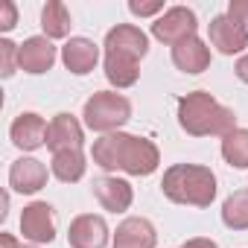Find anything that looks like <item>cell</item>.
Returning a JSON list of instances; mask_svg holds the SVG:
<instances>
[{
  "label": "cell",
  "mask_w": 248,
  "mask_h": 248,
  "mask_svg": "<svg viewBox=\"0 0 248 248\" xmlns=\"http://www.w3.org/2000/svg\"><path fill=\"white\" fill-rule=\"evenodd\" d=\"M93 196L108 213H123V210H129L132 202H135L132 184L123 181V178H111V175H102V178L93 181Z\"/></svg>",
  "instance_id": "cell-12"
},
{
  "label": "cell",
  "mask_w": 248,
  "mask_h": 248,
  "mask_svg": "<svg viewBox=\"0 0 248 248\" xmlns=\"http://www.w3.org/2000/svg\"><path fill=\"white\" fill-rule=\"evenodd\" d=\"M21 67V47L12 44L9 38H0V76L9 79Z\"/></svg>",
  "instance_id": "cell-22"
},
{
  "label": "cell",
  "mask_w": 248,
  "mask_h": 248,
  "mask_svg": "<svg viewBox=\"0 0 248 248\" xmlns=\"http://www.w3.org/2000/svg\"><path fill=\"white\" fill-rule=\"evenodd\" d=\"M67 242H70V248H105L108 245V225H105V219L93 216V213L76 216L70 222Z\"/></svg>",
  "instance_id": "cell-10"
},
{
  "label": "cell",
  "mask_w": 248,
  "mask_h": 248,
  "mask_svg": "<svg viewBox=\"0 0 248 248\" xmlns=\"http://www.w3.org/2000/svg\"><path fill=\"white\" fill-rule=\"evenodd\" d=\"M181 248H219L213 239H207V236H193V239H187Z\"/></svg>",
  "instance_id": "cell-26"
},
{
  "label": "cell",
  "mask_w": 248,
  "mask_h": 248,
  "mask_svg": "<svg viewBox=\"0 0 248 248\" xmlns=\"http://www.w3.org/2000/svg\"><path fill=\"white\" fill-rule=\"evenodd\" d=\"M15 24H18V9H15V3L3 0V3H0V30L9 32Z\"/></svg>",
  "instance_id": "cell-24"
},
{
  "label": "cell",
  "mask_w": 248,
  "mask_h": 248,
  "mask_svg": "<svg viewBox=\"0 0 248 248\" xmlns=\"http://www.w3.org/2000/svg\"><path fill=\"white\" fill-rule=\"evenodd\" d=\"M47 184V167L35 158H18L12 167H9V187L15 193H38L41 187Z\"/></svg>",
  "instance_id": "cell-16"
},
{
  "label": "cell",
  "mask_w": 248,
  "mask_h": 248,
  "mask_svg": "<svg viewBox=\"0 0 248 248\" xmlns=\"http://www.w3.org/2000/svg\"><path fill=\"white\" fill-rule=\"evenodd\" d=\"M196 30H199L196 12L187 9V6H172V9H167L161 18H155V24H152V35H155L158 41L170 44V47H175V44L193 38Z\"/></svg>",
  "instance_id": "cell-6"
},
{
  "label": "cell",
  "mask_w": 248,
  "mask_h": 248,
  "mask_svg": "<svg viewBox=\"0 0 248 248\" xmlns=\"http://www.w3.org/2000/svg\"><path fill=\"white\" fill-rule=\"evenodd\" d=\"M161 190L175 204L210 207L216 199V175L210 172V167L202 164H172L164 172Z\"/></svg>",
  "instance_id": "cell-4"
},
{
  "label": "cell",
  "mask_w": 248,
  "mask_h": 248,
  "mask_svg": "<svg viewBox=\"0 0 248 248\" xmlns=\"http://www.w3.org/2000/svg\"><path fill=\"white\" fill-rule=\"evenodd\" d=\"M62 62H64V67H67L70 73L88 76V73L96 67V62H99V47H96L91 38L76 35V38H70V41L62 47Z\"/></svg>",
  "instance_id": "cell-15"
},
{
  "label": "cell",
  "mask_w": 248,
  "mask_h": 248,
  "mask_svg": "<svg viewBox=\"0 0 248 248\" xmlns=\"http://www.w3.org/2000/svg\"><path fill=\"white\" fill-rule=\"evenodd\" d=\"M228 15L236 18L248 30V0H231V3H228Z\"/></svg>",
  "instance_id": "cell-25"
},
{
  "label": "cell",
  "mask_w": 248,
  "mask_h": 248,
  "mask_svg": "<svg viewBox=\"0 0 248 248\" xmlns=\"http://www.w3.org/2000/svg\"><path fill=\"white\" fill-rule=\"evenodd\" d=\"M21 248H35V245H21Z\"/></svg>",
  "instance_id": "cell-29"
},
{
  "label": "cell",
  "mask_w": 248,
  "mask_h": 248,
  "mask_svg": "<svg viewBox=\"0 0 248 248\" xmlns=\"http://www.w3.org/2000/svg\"><path fill=\"white\" fill-rule=\"evenodd\" d=\"M91 158L96 167L102 170H123L129 175H152L161 164V152L149 138H138V135H102L99 140H93Z\"/></svg>",
  "instance_id": "cell-1"
},
{
  "label": "cell",
  "mask_w": 248,
  "mask_h": 248,
  "mask_svg": "<svg viewBox=\"0 0 248 248\" xmlns=\"http://www.w3.org/2000/svg\"><path fill=\"white\" fill-rule=\"evenodd\" d=\"M178 126L193 138H225L236 129V114L228 105L216 102L207 91H193L178 99Z\"/></svg>",
  "instance_id": "cell-3"
},
{
  "label": "cell",
  "mask_w": 248,
  "mask_h": 248,
  "mask_svg": "<svg viewBox=\"0 0 248 248\" xmlns=\"http://www.w3.org/2000/svg\"><path fill=\"white\" fill-rule=\"evenodd\" d=\"M0 248H21V242L12 233H0Z\"/></svg>",
  "instance_id": "cell-28"
},
{
  "label": "cell",
  "mask_w": 248,
  "mask_h": 248,
  "mask_svg": "<svg viewBox=\"0 0 248 248\" xmlns=\"http://www.w3.org/2000/svg\"><path fill=\"white\" fill-rule=\"evenodd\" d=\"M161 9H164L161 0H146V3H143V0H132V3H129V12L138 15V18H152V15H158Z\"/></svg>",
  "instance_id": "cell-23"
},
{
  "label": "cell",
  "mask_w": 248,
  "mask_h": 248,
  "mask_svg": "<svg viewBox=\"0 0 248 248\" xmlns=\"http://www.w3.org/2000/svg\"><path fill=\"white\" fill-rule=\"evenodd\" d=\"M56 64V47L47 35H32L21 44V70L24 73H47Z\"/></svg>",
  "instance_id": "cell-14"
},
{
  "label": "cell",
  "mask_w": 248,
  "mask_h": 248,
  "mask_svg": "<svg viewBox=\"0 0 248 248\" xmlns=\"http://www.w3.org/2000/svg\"><path fill=\"white\" fill-rule=\"evenodd\" d=\"M85 155H82V149H70V152H56L53 155V164H50V170H53V175L62 181V184H76V181H82V175H85Z\"/></svg>",
  "instance_id": "cell-18"
},
{
  "label": "cell",
  "mask_w": 248,
  "mask_h": 248,
  "mask_svg": "<svg viewBox=\"0 0 248 248\" xmlns=\"http://www.w3.org/2000/svg\"><path fill=\"white\" fill-rule=\"evenodd\" d=\"M21 233L24 239H30L32 245H41V242H53L56 239V216H53V207L47 202H32L24 207L21 213Z\"/></svg>",
  "instance_id": "cell-8"
},
{
  "label": "cell",
  "mask_w": 248,
  "mask_h": 248,
  "mask_svg": "<svg viewBox=\"0 0 248 248\" xmlns=\"http://www.w3.org/2000/svg\"><path fill=\"white\" fill-rule=\"evenodd\" d=\"M172 64L178 70L196 76V73H202V70L210 67V47L199 35H193V38H187V41H181V44L172 47Z\"/></svg>",
  "instance_id": "cell-17"
},
{
  "label": "cell",
  "mask_w": 248,
  "mask_h": 248,
  "mask_svg": "<svg viewBox=\"0 0 248 248\" xmlns=\"http://www.w3.org/2000/svg\"><path fill=\"white\" fill-rule=\"evenodd\" d=\"M82 117H85V126L91 132L114 135L120 126H126V123L132 120V102L123 93H117V91H96L85 102Z\"/></svg>",
  "instance_id": "cell-5"
},
{
  "label": "cell",
  "mask_w": 248,
  "mask_h": 248,
  "mask_svg": "<svg viewBox=\"0 0 248 248\" xmlns=\"http://www.w3.org/2000/svg\"><path fill=\"white\" fill-rule=\"evenodd\" d=\"M149 53V38L135 24H117L105 35V79L114 88H132L140 76L138 62Z\"/></svg>",
  "instance_id": "cell-2"
},
{
  "label": "cell",
  "mask_w": 248,
  "mask_h": 248,
  "mask_svg": "<svg viewBox=\"0 0 248 248\" xmlns=\"http://www.w3.org/2000/svg\"><path fill=\"white\" fill-rule=\"evenodd\" d=\"M222 222L231 231H248V190H236L225 199Z\"/></svg>",
  "instance_id": "cell-20"
},
{
  "label": "cell",
  "mask_w": 248,
  "mask_h": 248,
  "mask_svg": "<svg viewBox=\"0 0 248 248\" xmlns=\"http://www.w3.org/2000/svg\"><path fill=\"white\" fill-rule=\"evenodd\" d=\"M158 245V233L155 225L143 216H129L117 225L114 233V248H155Z\"/></svg>",
  "instance_id": "cell-13"
},
{
  "label": "cell",
  "mask_w": 248,
  "mask_h": 248,
  "mask_svg": "<svg viewBox=\"0 0 248 248\" xmlns=\"http://www.w3.org/2000/svg\"><path fill=\"white\" fill-rule=\"evenodd\" d=\"M207 35H210V44L222 56H233V53H242L248 47V30L236 18H231L228 12L225 15H216L207 24Z\"/></svg>",
  "instance_id": "cell-7"
},
{
  "label": "cell",
  "mask_w": 248,
  "mask_h": 248,
  "mask_svg": "<svg viewBox=\"0 0 248 248\" xmlns=\"http://www.w3.org/2000/svg\"><path fill=\"white\" fill-rule=\"evenodd\" d=\"M85 132H82V123L73 114H56L50 120V132H47V149L56 152H70V149H82Z\"/></svg>",
  "instance_id": "cell-11"
},
{
  "label": "cell",
  "mask_w": 248,
  "mask_h": 248,
  "mask_svg": "<svg viewBox=\"0 0 248 248\" xmlns=\"http://www.w3.org/2000/svg\"><path fill=\"white\" fill-rule=\"evenodd\" d=\"M222 158L233 170H248V129H233L222 138Z\"/></svg>",
  "instance_id": "cell-21"
},
{
  "label": "cell",
  "mask_w": 248,
  "mask_h": 248,
  "mask_svg": "<svg viewBox=\"0 0 248 248\" xmlns=\"http://www.w3.org/2000/svg\"><path fill=\"white\" fill-rule=\"evenodd\" d=\"M47 132H50V126L44 123V117L27 111V114H18V117H15L12 129H9V138H12V143H15L18 149L35 152V149L47 146Z\"/></svg>",
  "instance_id": "cell-9"
},
{
  "label": "cell",
  "mask_w": 248,
  "mask_h": 248,
  "mask_svg": "<svg viewBox=\"0 0 248 248\" xmlns=\"http://www.w3.org/2000/svg\"><path fill=\"white\" fill-rule=\"evenodd\" d=\"M233 73H236V79H239V82H245V85H248V53H245V56L236 62Z\"/></svg>",
  "instance_id": "cell-27"
},
{
  "label": "cell",
  "mask_w": 248,
  "mask_h": 248,
  "mask_svg": "<svg viewBox=\"0 0 248 248\" xmlns=\"http://www.w3.org/2000/svg\"><path fill=\"white\" fill-rule=\"evenodd\" d=\"M41 30L44 35L53 38H67L70 35V12L62 0H50V3L41 9Z\"/></svg>",
  "instance_id": "cell-19"
}]
</instances>
